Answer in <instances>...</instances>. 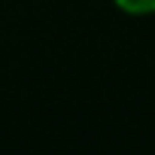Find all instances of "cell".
I'll return each mask as SVG.
<instances>
[{
	"instance_id": "1",
	"label": "cell",
	"mask_w": 155,
	"mask_h": 155,
	"mask_svg": "<svg viewBox=\"0 0 155 155\" xmlns=\"http://www.w3.org/2000/svg\"><path fill=\"white\" fill-rule=\"evenodd\" d=\"M113 6L131 18H146L155 15V0H113Z\"/></svg>"
}]
</instances>
